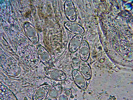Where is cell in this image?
Here are the masks:
<instances>
[{
  "mask_svg": "<svg viewBox=\"0 0 133 100\" xmlns=\"http://www.w3.org/2000/svg\"><path fill=\"white\" fill-rule=\"evenodd\" d=\"M72 75L75 84L80 88L84 89L86 87V83L84 77L78 69H74L72 71Z\"/></svg>",
  "mask_w": 133,
  "mask_h": 100,
  "instance_id": "1",
  "label": "cell"
},
{
  "mask_svg": "<svg viewBox=\"0 0 133 100\" xmlns=\"http://www.w3.org/2000/svg\"><path fill=\"white\" fill-rule=\"evenodd\" d=\"M65 11L66 16L71 21H74L76 18L74 5L71 0H67L65 5Z\"/></svg>",
  "mask_w": 133,
  "mask_h": 100,
  "instance_id": "2",
  "label": "cell"
},
{
  "mask_svg": "<svg viewBox=\"0 0 133 100\" xmlns=\"http://www.w3.org/2000/svg\"><path fill=\"white\" fill-rule=\"evenodd\" d=\"M82 37L78 34L74 36L71 40L69 45V49L70 52H76L81 44Z\"/></svg>",
  "mask_w": 133,
  "mask_h": 100,
  "instance_id": "3",
  "label": "cell"
},
{
  "mask_svg": "<svg viewBox=\"0 0 133 100\" xmlns=\"http://www.w3.org/2000/svg\"><path fill=\"white\" fill-rule=\"evenodd\" d=\"M48 75L52 79L57 81H63L66 77V76L62 71L58 69H54L47 72Z\"/></svg>",
  "mask_w": 133,
  "mask_h": 100,
  "instance_id": "4",
  "label": "cell"
},
{
  "mask_svg": "<svg viewBox=\"0 0 133 100\" xmlns=\"http://www.w3.org/2000/svg\"><path fill=\"white\" fill-rule=\"evenodd\" d=\"M80 72L87 79H89L91 76L90 67L88 63L85 61H81L79 66Z\"/></svg>",
  "mask_w": 133,
  "mask_h": 100,
  "instance_id": "5",
  "label": "cell"
},
{
  "mask_svg": "<svg viewBox=\"0 0 133 100\" xmlns=\"http://www.w3.org/2000/svg\"><path fill=\"white\" fill-rule=\"evenodd\" d=\"M65 25L67 29L73 33L80 34L84 32L83 28L76 23L72 22H67L65 24Z\"/></svg>",
  "mask_w": 133,
  "mask_h": 100,
  "instance_id": "6",
  "label": "cell"
},
{
  "mask_svg": "<svg viewBox=\"0 0 133 100\" xmlns=\"http://www.w3.org/2000/svg\"><path fill=\"white\" fill-rule=\"evenodd\" d=\"M89 49L87 43L85 41L82 42L79 50V53L81 59L84 61H86L89 55Z\"/></svg>",
  "mask_w": 133,
  "mask_h": 100,
  "instance_id": "7",
  "label": "cell"
},
{
  "mask_svg": "<svg viewBox=\"0 0 133 100\" xmlns=\"http://www.w3.org/2000/svg\"><path fill=\"white\" fill-rule=\"evenodd\" d=\"M80 56L79 52L76 51L73 54L71 58L72 65L74 69H78L80 62Z\"/></svg>",
  "mask_w": 133,
  "mask_h": 100,
  "instance_id": "8",
  "label": "cell"
},
{
  "mask_svg": "<svg viewBox=\"0 0 133 100\" xmlns=\"http://www.w3.org/2000/svg\"><path fill=\"white\" fill-rule=\"evenodd\" d=\"M61 86L58 85H56L51 91L50 96L54 99L57 98L61 93Z\"/></svg>",
  "mask_w": 133,
  "mask_h": 100,
  "instance_id": "9",
  "label": "cell"
},
{
  "mask_svg": "<svg viewBox=\"0 0 133 100\" xmlns=\"http://www.w3.org/2000/svg\"><path fill=\"white\" fill-rule=\"evenodd\" d=\"M71 95V91L69 89H66L61 93L57 98V100H69Z\"/></svg>",
  "mask_w": 133,
  "mask_h": 100,
  "instance_id": "10",
  "label": "cell"
}]
</instances>
